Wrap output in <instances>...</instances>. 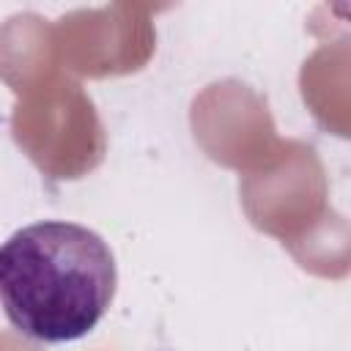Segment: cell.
<instances>
[{
    "instance_id": "1",
    "label": "cell",
    "mask_w": 351,
    "mask_h": 351,
    "mask_svg": "<svg viewBox=\"0 0 351 351\" xmlns=\"http://www.w3.org/2000/svg\"><path fill=\"white\" fill-rule=\"evenodd\" d=\"M110 244L90 228L41 219L0 244V302L25 337L71 343L85 337L115 296Z\"/></svg>"
}]
</instances>
